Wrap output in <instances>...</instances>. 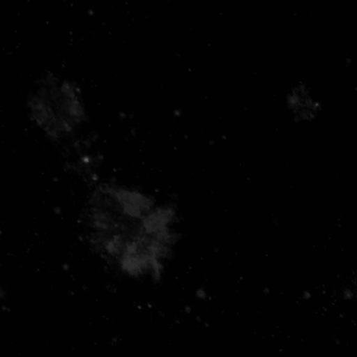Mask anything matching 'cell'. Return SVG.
<instances>
[{
	"instance_id": "7a4b0ae2",
	"label": "cell",
	"mask_w": 357,
	"mask_h": 357,
	"mask_svg": "<svg viewBox=\"0 0 357 357\" xmlns=\"http://www.w3.org/2000/svg\"><path fill=\"white\" fill-rule=\"evenodd\" d=\"M31 117L52 139L70 133L84 120V112L74 86L47 78L29 100Z\"/></svg>"
},
{
	"instance_id": "6da1fadb",
	"label": "cell",
	"mask_w": 357,
	"mask_h": 357,
	"mask_svg": "<svg viewBox=\"0 0 357 357\" xmlns=\"http://www.w3.org/2000/svg\"><path fill=\"white\" fill-rule=\"evenodd\" d=\"M91 242L112 265L132 277L157 280L174 241V212L139 192L101 185L89 202Z\"/></svg>"
}]
</instances>
